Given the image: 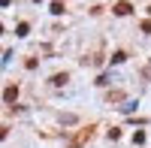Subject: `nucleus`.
<instances>
[{
  "instance_id": "20e7f679",
  "label": "nucleus",
  "mask_w": 151,
  "mask_h": 148,
  "mask_svg": "<svg viewBox=\"0 0 151 148\" xmlns=\"http://www.w3.org/2000/svg\"><path fill=\"white\" fill-rule=\"evenodd\" d=\"M52 82H55V85H67V73H58V76H55Z\"/></svg>"
},
{
  "instance_id": "f257e3e1",
  "label": "nucleus",
  "mask_w": 151,
  "mask_h": 148,
  "mask_svg": "<svg viewBox=\"0 0 151 148\" xmlns=\"http://www.w3.org/2000/svg\"><path fill=\"white\" fill-rule=\"evenodd\" d=\"M15 94H18V88H15V85H9V88L3 91V100H6V103H12V100H15Z\"/></svg>"
},
{
  "instance_id": "423d86ee",
  "label": "nucleus",
  "mask_w": 151,
  "mask_h": 148,
  "mask_svg": "<svg viewBox=\"0 0 151 148\" xmlns=\"http://www.w3.org/2000/svg\"><path fill=\"white\" fill-rule=\"evenodd\" d=\"M0 33H3V24H0Z\"/></svg>"
},
{
  "instance_id": "f03ea898",
  "label": "nucleus",
  "mask_w": 151,
  "mask_h": 148,
  "mask_svg": "<svg viewBox=\"0 0 151 148\" xmlns=\"http://www.w3.org/2000/svg\"><path fill=\"white\" fill-rule=\"evenodd\" d=\"M115 12H118V15H130L133 6H130V3H118V6H115Z\"/></svg>"
},
{
  "instance_id": "39448f33",
  "label": "nucleus",
  "mask_w": 151,
  "mask_h": 148,
  "mask_svg": "<svg viewBox=\"0 0 151 148\" xmlns=\"http://www.w3.org/2000/svg\"><path fill=\"white\" fill-rule=\"evenodd\" d=\"M9 3H12V0H0V6H9Z\"/></svg>"
},
{
  "instance_id": "7ed1b4c3",
  "label": "nucleus",
  "mask_w": 151,
  "mask_h": 148,
  "mask_svg": "<svg viewBox=\"0 0 151 148\" xmlns=\"http://www.w3.org/2000/svg\"><path fill=\"white\" fill-rule=\"evenodd\" d=\"M27 33H30V27H27V21H21V24H18V36H27Z\"/></svg>"
}]
</instances>
